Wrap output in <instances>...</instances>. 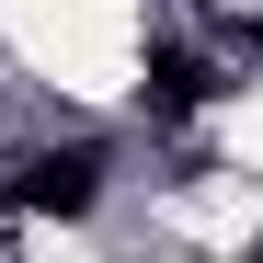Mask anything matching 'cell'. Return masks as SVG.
<instances>
[{"mask_svg": "<svg viewBox=\"0 0 263 263\" xmlns=\"http://www.w3.org/2000/svg\"><path fill=\"white\" fill-rule=\"evenodd\" d=\"M149 92H160L172 115H183V103H206V92H217V80H206V69H195L183 46H160V58H149Z\"/></svg>", "mask_w": 263, "mask_h": 263, "instance_id": "obj_2", "label": "cell"}, {"mask_svg": "<svg viewBox=\"0 0 263 263\" xmlns=\"http://www.w3.org/2000/svg\"><path fill=\"white\" fill-rule=\"evenodd\" d=\"M92 172H103L92 149H58V160H23V172H12V183H0V195H12L23 217H46V206L69 217V206H92Z\"/></svg>", "mask_w": 263, "mask_h": 263, "instance_id": "obj_1", "label": "cell"}]
</instances>
